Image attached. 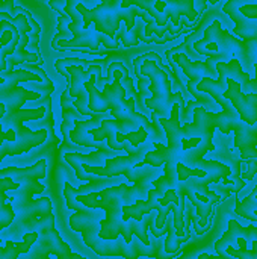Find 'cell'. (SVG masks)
<instances>
[{"label": "cell", "mask_w": 257, "mask_h": 259, "mask_svg": "<svg viewBox=\"0 0 257 259\" xmlns=\"http://www.w3.org/2000/svg\"><path fill=\"white\" fill-rule=\"evenodd\" d=\"M139 73L150 79L148 90L151 93V97H147L144 103L148 109L155 111L159 118L161 117L168 118V115H171V108L176 102H179L180 111L185 109L186 100L183 97V93L177 91L174 94L171 91L173 83H171L170 74L165 70H162L153 59H145L141 64Z\"/></svg>", "instance_id": "52a82bcc"}, {"label": "cell", "mask_w": 257, "mask_h": 259, "mask_svg": "<svg viewBox=\"0 0 257 259\" xmlns=\"http://www.w3.org/2000/svg\"><path fill=\"white\" fill-rule=\"evenodd\" d=\"M17 228L23 229L24 234L26 232L38 234V238L32 246L35 249L30 253L32 258H48L50 255H55L59 259H82L80 255L71 252L70 246L61 238L59 232L55 229V215L52 212L29 220Z\"/></svg>", "instance_id": "ba28073f"}, {"label": "cell", "mask_w": 257, "mask_h": 259, "mask_svg": "<svg viewBox=\"0 0 257 259\" xmlns=\"http://www.w3.org/2000/svg\"><path fill=\"white\" fill-rule=\"evenodd\" d=\"M45 114H47V105H42L38 108H29V109L20 108L12 114L5 112V115L0 118V124L8 126L9 129H14L15 135H17V138L14 141H8V156H18V155L29 152L30 149L45 143V140L48 137L45 127L39 129V131H32V129H27L26 126H23L24 121L42 120L45 117Z\"/></svg>", "instance_id": "8992f818"}, {"label": "cell", "mask_w": 257, "mask_h": 259, "mask_svg": "<svg viewBox=\"0 0 257 259\" xmlns=\"http://www.w3.org/2000/svg\"><path fill=\"white\" fill-rule=\"evenodd\" d=\"M3 82H5V79H3V77H2V76H0V85H2V83H3Z\"/></svg>", "instance_id": "e575fe53"}, {"label": "cell", "mask_w": 257, "mask_h": 259, "mask_svg": "<svg viewBox=\"0 0 257 259\" xmlns=\"http://www.w3.org/2000/svg\"><path fill=\"white\" fill-rule=\"evenodd\" d=\"M239 11L247 18H257V3H253V5H242V6H239Z\"/></svg>", "instance_id": "d6a6232c"}, {"label": "cell", "mask_w": 257, "mask_h": 259, "mask_svg": "<svg viewBox=\"0 0 257 259\" xmlns=\"http://www.w3.org/2000/svg\"><path fill=\"white\" fill-rule=\"evenodd\" d=\"M179 115L180 105L176 102L171 108L170 118H159V123L167 134L168 146L153 141L156 150L147 152L144 159L136 164V168L142 165L164 167V175L153 181V187L162 197L167 190L177 187V162H183L189 168H197L204 155L215 150L214 135L217 129V114L198 106L194 109L192 121L185 124L180 123Z\"/></svg>", "instance_id": "6da1fadb"}, {"label": "cell", "mask_w": 257, "mask_h": 259, "mask_svg": "<svg viewBox=\"0 0 257 259\" xmlns=\"http://www.w3.org/2000/svg\"><path fill=\"white\" fill-rule=\"evenodd\" d=\"M21 68H24V70H29V71H32V73H35V74H38L41 79H42V82L44 83H47V85H52V80L48 79V76H47V73L39 67V65H35L33 62H23L21 64Z\"/></svg>", "instance_id": "f546056e"}, {"label": "cell", "mask_w": 257, "mask_h": 259, "mask_svg": "<svg viewBox=\"0 0 257 259\" xmlns=\"http://www.w3.org/2000/svg\"><path fill=\"white\" fill-rule=\"evenodd\" d=\"M153 141L150 143L148 138L141 143L136 150L133 153H127V155H118L114 158L106 159V164L101 167H95V165H88V164H73L71 167H79L82 165V168L86 173H92V175H98V176H106V178H117V176H124L129 182H136L142 173H144V165L136 168V164L141 162L145 156L147 152H150V149H153Z\"/></svg>", "instance_id": "30bf717a"}, {"label": "cell", "mask_w": 257, "mask_h": 259, "mask_svg": "<svg viewBox=\"0 0 257 259\" xmlns=\"http://www.w3.org/2000/svg\"><path fill=\"white\" fill-rule=\"evenodd\" d=\"M77 11L83 18V27L88 29L91 23H94L98 32L106 33L108 36L114 38L120 24L124 23L127 29H133L136 18L142 17L145 11L129 5L123 8V0H100L95 8L88 9L80 0H77Z\"/></svg>", "instance_id": "5b68a950"}, {"label": "cell", "mask_w": 257, "mask_h": 259, "mask_svg": "<svg viewBox=\"0 0 257 259\" xmlns=\"http://www.w3.org/2000/svg\"><path fill=\"white\" fill-rule=\"evenodd\" d=\"M200 80H201V79H189V80H188V83H186L188 94H191L195 100L201 102V105H203V108H204L206 111H209V112H217V111L220 109V105L214 102V97H212L211 94H208V93H204V91H200V90L197 88V85H198Z\"/></svg>", "instance_id": "d4e9b609"}, {"label": "cell", "mask_w": 257, "mask_h": 259, "mask_svg": "<svg viewBox=\"0 0 257 259\" xmlns=\"http://www.w3.org/2000/svg\"><path fill=\"white\" fill-rule=\"evenodd\" d=\"M173 222H174V219L167 215V220H165L167 238H165L164 250H165V253H170V255L179 253V250L182 249V246H183L186 241H189V238H191L189 229H185V231H186V235H185V237H179V235L176 234V229H174V223H173Z\"/></svg>", "instance_id": "603a6c76"}, {"label": "cell", "mask_w": 257, "mask_h": 259, "mask_svg": "<svg viewBox=\"0 0 257 259\" xmlns=\"http://www.w3.org/2000/svg\"><path fill=\"white\" fill-rule=\"evenodd\" d=\"M2 77L5 79V82L0 85V102H3V99L18 87L20 82H42V79L24 68H18V70H12V71H0Z\"/></svg>", "instance_id": "ac0fdd59"}, {"label": "cell", "mask_w": 257, "mask_h": 259, "mask_svg": "<svg viewBox=\"0 0 257 259\" xmlns=\"http://www.w3.org/2000/svg\"><path fill=\"white\" fill-rule=\"evenodd\" d=\"M30 42V38L27 36V32H20V41L12 55L6 58V70L5 71H12L15 65H21L23 62H41V56H38L33 52H26V46Z\"/></svg>", "instance_id": "ffe728a7"}, {"label": "cell", "mask_w": 257, "mask_h": 259, "mask_svg": "<svg viewBox=\"0 0 257 259\" xmlns=\"http://www.w3.org/2000/svg\"><path fill=\"white\" fill-rule=\"evenodd\" d=\"M58 15H59L58 17V33L52 39V47H55L56 42L61 39H70V36L73 35L71 30L68 29V23L71 20L68 17V14H65V11H58Z\"/></svg>", "instance_id": "83f0119b"}, {"label": "cell", "mask_w": 257, "mask_h": 259, "mask_svg": "<svg viewBox=\"0 0 257 259\" xmlns=\"http://www.w3.org/2000/svg\"><path fill=\"white\" fill-rule=\"evenodd\" d=\"M15 0H0V12H9L11 15H14V9H15Z\"/></svg>", "instance_id": "836d02e7"}, {"label": "cell", "mask_w": 257, "mask_h": 259, "mask_svg": "<svg viewBox=\"0 0 257 259\" xmlns=\"http://www.w3.org/2000/svg\"><path fill=\"white\" fill-rule=\"evenodd\" d=\"M20 187L18 182L12 181L11 178H2L0 179V231L9 228L15 220V211L12 206V202L6 203V191L17 190Z\"/></svg>", "instance_id": "e0dca14e"}, {"label": "cell", "mask_w": 257, "mask_h": 259, "mask_svg": "<svg viewBox=\"0 0 257 259\" xmlns=\"http://www.w3.org/2000/svg\"><path fill=\"white\" fill-rule=\"evenodd\" d=\"M42 94L36 93V91H29L26 88L17 87L15 90H12L5 99L3 103L6 105V114H12L17 109H20L27 100H38Z\"/></svg>", "instance_id": "7402d4cb"}, {"label": "cell", "mask_w": 257, "mask_h": 259, "mask_svg": "<svg viewBox=\"0 0 257 259\" xmlns=\"http://www.w3.org/2000/svg\"><path fill=\"white\" fill-rule=\"evenodd\" d=\"M126 153L124 150H115V149H106V150H94L91 153H79V152H65L64 159L65 162H68V165L73 164H88V165H95V167H101L106 164V159L118 156Z\"/></svg>", "instance_id": "2e32d148"}, {"label": "cell", "mask_w": 257, "mask_h": 259, "mask_svg": "<svg viewBox=\"0 0 257 259\" xmlns=\"http://www.w3.org/2000/svg\"><path fill=\"white\" fill-rule=\"evenodd\" d=\"M141 24H142V18H139V20L135 23V27H133V29H127L126 24H124V26L120 24V29L117 30L114 39H117V41L121 39L124 47H135V46H138V44H139L138 32H139Z\"/></svg>", "instance_id": "484cf974"}, {"label": "cell", "mask_w": 257, "mask_h": 259, "mask_svg": "<svg viewBox=\"0 0 257 259\" xmlns=\"http://www.w3.org/2000/svg\"><path fill=\"white\" fill-rule=\"evenodd\" d=\"M148 138V131L145 127H139L138 131H133V132H129V134H121V132H117L115 134V141L120 144L123 141H129L133 147H138L141 143H144L145 140Z\"/></svg>", "instance_id": "4316f807"}, {"label": "cell", "mask_w": 257, "mask_h": 259, "mask_svg": "<svg viewBox=\"0 0 257 259\" xmlns=\"http://www.w3.org/2000/svg\"><path fill=\"white\" fill-rule=\"evenodd\" d=\"M64 197L68 209L76 211L70 217V228L76 232L82 234V238L85 244L94 250L100 256H124V258H132L130 253L124 252L123 247L120 246V240H105L101 238L100 229L101 225L100 222L105 219V211L100 208H88L83 203H80L73 193L64 187Z\"/></svg>", "instance_id": "277c9868"}, {"label": "cell", "mask_w": 257, "mask_h": 259, "mask_svg": "<svg viewBox=\"0 0 257 259\" xmlns=\"http://www.w3.org/2000/svg\"><path fill=\"white\" fill-rule=\"evenodd\" d=\"M38 234L36 232H26L23 235V243H14V241H6V247H0V259H17L21 253H27L33 243L36 241ZM2 244V240H0Z\"/></svg>", "instance_id": "44dd1931"}, {"label": "cell", "mask_w": 257, "mask_h": 259, "mask_svg": "<svg viewBox=\"0 0 257 259\" xmlns=\"http://www.w3.org/2000/svg\"><path fill=\"white\" fill-rule=\"evenodd\" d=\"M215 126L223 135L235 132V147L239 150V158L247 161L250 158L257 159V121L248 124L239 118L236 109L217 112Z\"/></svg>", "instance_id": "8fae6325"}, {"label": "cell", "mask_w": 257, "mask_h": 259, "mask_svg": "<svg viewBox=\"0 0 257 259\" xmlns=\"http://www.w3.org/2000/svg\"><path fill=\"white\" fill-rule=\"evenodd\" d=\"M162 167L145 165L144 175L135 182L133 187L127 184H118L114 187H108L100 191H94L89 194H76L71 184H65V187L73 193V196L88 208H100L105 211V219L100 222V237L105 240H117L120 235L124 238L127 244H132L133 237H136L145 247L151 246L148 238V226L158 217V209L150 211L144 215L142 220H123V206L133 205L139 199L148 197V190L153 188V181L158 175L162 173Z\"/></svg>", "instance_id": "7a4b0ae2"}, {"label": "cell", "mask_w": 257, "mask_h": 259, "mask_svg": "<svg viewBox=\"0 0 257 259\" xmlns=\"http://www.w3.org/2000/svg\"><path fill=\"white\" fill-rule=\"evenodd\" d=\"M256 196L257 185L254 187V190L251 191V194L247 196L244 200H238V199H236V211H235V212H236L239 217H242V219H245V220H248V222H251V223H256L257 222Z\"/></svg>", "instance_id": "cb8c5ba5"}, {"label": "cell", "mask_w": 257, "mask_h": 259, "mask_svg": "<svg viewBox=\"0 0 257 259\" xmlns=\"http://www.w3.org/2000/svg\"><path fill=\"white\" fill-rule=\"evenodd\" d=\"M251 250L248 249H235V247H227L226 253L232 258L238 259H257V240L251 241Z\"/></svg>", "instance_id": "f1b7e54d"}, {"label": "cell", "mask_w": 257, "mask_h": 259, "mask_svg": "<svg viewBox=\"0 0 257 259\" xmlns=\"http://www.w3.org/2000/svg\"><path fill=\"white\" fill-rule=\"evenodd\" d=\"M5 112H6V105H5L3 102H0V118L5 115ZM15 138H17V135H15V131H14V129H8L6 132H3V131H2V124H0V146L3 144L5 140L14 141Z\"/></svg>", "instance_id": "4dcf8cb0"}, {"label": "cell", "mask_w": 257, "mask_h": 259, "mask_svg": "<svg viewBox=\"0 0 257 259\" xmlns=\"http://www.w3.org/2000/svg\"><path fill=\"white\" fill-rule=\"evenodd\" d=\"M129 5L148 12L159 27H165L168 21L177 27L183 17L191 23L197 21L200 17L195 9V0H123V8Z\"/></svg>", "instance_id": "9c48e42d"}, {"label": "cell", "mask_w": 257, "mask_h": 259, "mask_svg": "<svg viewBox=\"0 0 257 259\" xmlns=\"http://www.w3.org/2000/svg\"><path fill=\"white\" fill-rule=\"evenodd\" d=\"M223 96L226 99H229L235 109L239 114V118L248 124H254L257 121V103L254 100V93H248L245 94L241 90V83L233 80V79H227V90L223 93Z\"/></svg>", "instance_id": "5bb4252c"}, {"label": "cell", "mask_w": 257, "mask_h": 259, "mask_svg": "<svg viewBox=\"0 0 257 259\" xmlns=\"http://www.w3.org/2000/svg\"><path fill=\"white\" fill-rule=\"evenodd\" d=\"M206 2L215 5L221 0H200L201 5H204ZM253 3H257V0H224L223 3V12L227 14L230 20L235 23V27L232 30L241 39H250L257 36V18H247L239 11V6L253 5Z\"/></svg>", "instance_id": "4fadbf2b"}, {"label": "cell", "mask_w": 257, "mask_h": 259, "mask_svg": "<svg viewBox=\"0 0 257 259\" xmlns=\"http://www.w3.org/2000/svg\"><path fill=\"white\" fill-rule=\"evenodd\" d=\"M236 238H244L247 243H251L253 240H257V226H242L239 225L238 220H230L229 222V229L227 232H224V235L221 237V240H218L215 243V250L218 252V256L220 258H232L226 253V249L230 247L233 244V241Z\"/></svg>", "instance_id": "9a60e30c"}, {"label": "cell", "mask_w": 257, "mask_h": 259, "mask_svg": "<svg viewBox=\"0 0 257 259\" xmlns=\"http://www.w3.org/2000/svg\"><path fill=\"white\" fill-rule=\"evenodd\" d=\"M45 170H47L45 159H38L32 167H24V168L6 167L0 170V179L11 178L12 181L20 184L17 190H12L15 197H11V202H15V208L30 203L33 194L44 193L45 187L39 184V179L45 178Z\"/></svg>", "instance_id": "7c38bea8"}, {"label": "cell", "mask_w": 257, "mask_h": 259, "mask_svg": "<svg viewBox=\"0 0 257 259\" xmlns=\"http://www.w3.org/2000/svg\"><path fill=\"white\" fill-rule=\"evenodd\" d=\"M247 164H248V170L245 173H241V178L244 181H253L254 175L257 173V159L250 158V159H247Z\"/></svg>", "instance_id": "1f68e13d"}, {"label": "cell", "mask_w": 257, "mask_h": 259, "mask_svg": "<svg viewBox=\"0 0 257 259\" xmlns=\"http://www.w3.org/2000/svg\"><path fill=\"white\" fill-rule=\"evenodd\" d=\"M114 70V80L111 83H106L103 90H98L95 87V74L91 76V79L83 82V87L86 88L89 94L88 106L92 112H111L112 117L124 127L126 134L138 131L139 127H145L148 131V138L151 141H158L156 131L153 127V123L148 120L147 115L136 112L135 97H127L126 88L121 83L123 71L118 68V61L111 62Z\"/></svg>", "instance_id": "3957f363"}, {"label": "cell", "mask_w": 257, "mask_h": 259, "mask_svg": "<svg viewBox=\"0 0 257 259\" xmlns=\"http://www.w3.org/2000/svg\"><path fill=\"white\" fill-rule=\"evenodd\" d=\"M14 211L18 212L17 226H20L29 220H33V219H38V217L47 214V212H52V202L47 197H41L38 200H32L30 203H27L24 206L14 208Z\"/></svg>", "instance_id": "d6986e66"}]
</instances>
